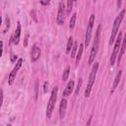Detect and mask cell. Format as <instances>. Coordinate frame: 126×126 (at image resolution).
Returning a JSON list of instances; mask_svg holds the SVG:
<instances>
[{
  "label": "cell",
  "mask_w": 126,
  "mask_h": 126,
  "mask_svg": "<svg viewBox=\"0 0 126 126\" xmlns=\"http://www.w3.org/2000/svg\"><path fill=\"white\" fill-rule=\"evenodd\" d=\"M125 13H126V10L123 9V10L118 14V16L115 18V20H114V22H113L112 31H111V34H110V38H109V45H111V44L114 42V40H115V38H116V36H117V34H118V30H119L120 24H121V22H122V20H123V18H124V16H125Z\"/></svg>",
  "instance_id": "obj_1"
},
{
  "label": "cell",
  "mask_w": 126,
  "mask_h": 126,
  "mask_svg": "<svg viewBox=\"0 0 126 126\" xmlns=\"http://www.w3.org/2000/svg\"><path fill=\"white\" fill-rule=\"evenodd\" d=\"M99 34H100V25L97 27V30L95 32V35H94V39L93 42V47L91 49L90 52V57H89V64H93V62L94 61V57L96 56L97 50H98V43H99Z\"/></svg>",
  "instance_id": "obj_2"
},
{
  "label": "cell",
  "mask_w": 126,
  "mask_h": 126,
  "mask_svg": "<svg viewBox=\"0 0 126 126\" xmlns=\"http://www.w3.org/2000/svg\"><path fill=\"white\" fill-rule=\"evenodd\" d=\"M97 69H98V63H97V62H94V64L93 65L92 71H91V73H90V77H89V83H88L87 89H86V91H85V96H86V97H89V96H90V94H91V92H92L93 85H94V80H95V77H96Z\"/></svg>",
  "instance_id": "obj_3"
},
{
  "label": "cell",
  "mask_w": 126,
  "mask_h": 126,
  "mask_svg": "<svg viewBox=\"0 0 126 126\" xmlns=\"http://www.w3.org/2000/svg\"><path fill=\"white\" fill-rule=\"evenodd\" d=\"M57 93H58V88L57 87L53 88V90L51 92V94H50V97H49V100L47 102V106H46V117L48 119L51 117L53 109L55 107V102H56V98H57Z\"/></svg>",
  "instance_id": "obj_4"
},
{
  "label": "cell",
  "mask_w": 126,
  "mask_h": 126,
  "mask_svg": "<svg viewBox=\"0 0 126 126\" xmlns=\"http://www.w3.org/2000/svg\"><path fill=\"white\" fill-rule=\"evenodd\" d=\"M121 41H122V33L119 32L115 38V43H114V47H113V51L112 54L110 56V66L114 65L115 61L117 60L119 51H120V47H121Z\"/></svg>",
  "instance_id": "obj_5"
},
{
  "label": "cell",
  "mask_w": 126,
  "mask_h": 126,
  "mask_svg": "<svg viewBox=\"0 0 126 126\" xmlns=\"http://www.w3.org/2000/svg\"><path fill=\"white\" fill-rule=\"evenodd\" d=\"M94 14H92L90 16V19H89V24H88V27H87V31H86V35H85V46H88L89 43H90V40L92 38V32H93V27H94Z\"/></svg>",
  "instance_id": "obj_6"
},
{
  "label": "cell",
  "mask_w": 126,
  "mask_h": 126,
  "mask_svg": "<svg viewBox=\"0 0 126 126\" xmlns=\"http://www.w3.org/2000/svg\"><path fill=\"white\" fill-rule=\"evenodd\" d=\"M23 62H24L23 58H19L18 61L16 62V65H15L14 69L11 71V73H10V75H9V78H8V84H9L10 86L13 85V83H14V81H15V79H16L17 73H18L19 69H20V68L22 67V65H23Z\"/></svg>",
  "instance_id": "obj_7"
},
{
  "label": "cell",
  "mask_w": 126,
  "mask_h": 126,
  "mask_svg": "<svg viewBox=\"0 0 126 126\" xmlns=\"http://www.w3.org/2000/svg\"><path fill=\"white\" fill-rule=\"evenodd\" d=\"M65 5L64 3L61 1L59 3L58 6V12H57V17H56V22L59 26H62L64 24V20H65Z\"/></svg>",
  "instance_id": "obj_8"
},
{
  "label": "cell",
  "mask_w": 126,
  "mask_h": 126,
  "mask_svg": "<svg viewBox=\"0 0 126 126\" xmlns=\"http://www.w3.org/2000/svg\"><path fill=\"white\" fill-rule=\"evenodd\" d=\"M21 24L18 23L17 25V28L14 32V33L11 35V38H10V42H13L15 45H17L20 41V37H21Z\"/></svg>",
  "instance_id": "obj_9"
},
{
  "label": "cell",
  "mask_w": 126,
  "mask_h": 126,
  "mask_svg": "<svg viewBox=\"0 0 126 126\" xmlns=\"http://www.w3.org/2000/svg\"><path fill=\"white\" fill-rule=\"evenodd\" d=\"M40 56V48L34 43L32 47V51H31V59L32 62H35Z\"/></svg>",
  "instance_id": "obj_10"
},
{
  "label": "cell",
  "mask_w": 126,
  "mask_h": 126,
  "mask_svg": "<svg viewBox=\"0 0 126 126\" xmlns=\"http://www.w3.org/2000/svg\"><path fill=\"white\" fill-rule=\"evenodd\" d=\"M66 108H67V99L65 97H63L60 101V105H59V116L61 119L64 118L65 113H66Z\"/></svg>",
  "instance_id": "obj_11"
},
{
  "label": "cell",
  "mask_w": 126,
  "mask_h": 126,
  "mask_svg": "<svg viewBox=\"0 0 126 126\" xmlns=\"http://www.w3.org/2000/svg\"><path fill=\"white\" fill-rule=\"evenodd\" d=\"M125 50H126V32H125V34H124V37L122 38V41H121V47H120V51H119V54H118V57H117V60H116L118 64L120 63L121 58H122V56H123V54H124Z\"/></svg>",
  "instance_id": "obj_12"
},
{
  "label": "cell",
  "mask_w": 126,
  "mask_h": 126,
  "mask_svg": "<svg viewBox=\"0 0 126 126\" xmlns=\"http://www.w3.org/2000/svg\"><path fill=\"white\" fill-rule=\"evenodd\" d=\"M74 85H75L74 81L71 80V81L68 82V84H67V86H66V88H65V90H64V92L62 94V95L64 97H66V96H68V95H70L72 94V92L74 90Z\"/></svg>",
  "instance_id": "obj_13"
},
{
  "label": "cell",
  "mask_w": 126,
  "mask_h": 126,
  "mask_svg": "<svg viewBox=\"0 0 126 126\" xmlns=\"http://www.w3.org/2000/svg\"><path fill=\"white\" fill-rule=\"evenodd\" d=\"M121 75H122V71L120 70V71H118V73H117V75H116V77H115V79H114V81H113V85H112L111 93H113V92L116 90V88L118 87V84H119L120 79H121Z\"/></svg>",
  "instance_id": "obj_14"
},
{
  "label": "cell",
  "mask_w": 126,
  "mask_h": 126,
  "mask_svg": "<svg viewBox=\"0 0 126 126\" xmlns=\"http://www.w3.org/2000/svg\"><path fill=\"white\" fill-rule=\"evenodd\" d=\"M84 46H85L84 43H81L80 46H79L78 52H77V54H76V66H78V64H79V62H80V60H81V57H82V54H83Z\"/></svg>",
  "instance_id": "obj_15"
},
{
  "label": "cell",
  "mask_w": 126,
  "mask_h": 126,
  "mask_svg": "<svg viewBox=\"0 0 126 126\" xmlns=\"http://www.w3.org/2000/svg\"><path fill=\"white\" fill-rule=\"evenodd\" d=\"M73 45H74L73 37H72V36H70V37L68 38V42H67V46H66V53H67V54L71 52V49H72Z\"/></svg>",
  "instance_id": "obj_16"
},
{
  "label": "cell",
  "mask_w": 126,
  "mask_h": 126,
  "mask_svg": "<svg viewBox=\"0 0 126 126\" xmlns=\"http://www.w3.org/2000/svg\"><path fill=\"white\" fill-rule=\"evenodd\" d=\"M75 1L74 0H67V7H66V13L67 15H70L71 11H72V8H73V3Z\"/></svg>",
  "instance_id": "obj_17"
},
{
  "label": "cell",
  "mask_w": 126,
  "mask_h": 126,
  "mask_svg": "<svg viewBox=\"0 0 126 126\" xmlns=\"http://www.w3.org/2000/svg\"><path fill=\"white\" fill-rule=\"evenodd\" d=\"M76 19H77V14H76V13H74V14L72 15L71 19H70V24H69V27H70V29H71V30H72V29H74V27H75Z\"/></svg>",
  "instance_id": "obj_18"
},
{
  "label": "cell",
  "mask_w": 126,
  "mask_h": 126,
  "mask_svg": "<svg viewBox=\"0 0 126 126\" xmlns=\"http://www.w3.org/2000/svg\"><path fill=\"white\" fill-rule=\"evenodd\" d=\"M69 74H70V67L67 66L63 72V75H62V81H67L68 77H69Z\"/></svg>",
  "instance_id": "obj_19"
},
{
  "label": "cell",
  "mask_w": 126,
  "mask_h": 126,
  "mask_svg": "<svg viewBox=\"0 0 126 126\" xmlns=\"http://www.w3.org/2000/svg\"><path fill=\"white\" fill-rule=\"evenodd\" d=\"M78 44H77V42H74V45H73V47H72V49H71V57H75L76 56V52H77V50H78Z\"/></svg>",
  "instance_id": "obj_20"
},
{
  "label": "cell",
  "mask_w": 126,
  "mask_h": 126,
  "mask_svg": "<svg viewBox=\"0 0 126 126\" xmlns=\"http://www.w3.org/2000/svg\"><path fill=\"white\" fill-rule=\"evenodd\" d=\"M9 27H10V19L7 17V18H5V28L3 30V33H5L9 30Z\"/></svg>",
  "instance_id": "obj_21"
},
{
  "label": "cell",
  "mask_w": 126,
  "mask_h": 126,
  "mask_svg": "<svg viewBox=\"0 0 126 126\" xmlns=\"http://www.w3.org/2000/svg\"><path fill=\"white\" fill-rule=\"evenodd\" d=\"M82 83H83V80L80 78V79L78 80V86H77V89H76V91H75V95H78V94H79L80 89H81V87H82Z\"/></svg>",
  "instance_id": "obj_22"
},
{
  "label": "cell",
  "mask_w": 126,
  "mask_h": 126,
  "mask_svg": "<svg viewBox=\"0 0 126 126\" xmlns=\"http://www.w3.org/2000/svg\"><path fill=\"white\" fill-rule=\"evenodd\" d=\"M18 59V56L17 55H15L14 53H11V58H10V60H11V62L12 63H14V62H16V60Z\"/></svg>",
  "instance_id": "obj_23"
},
{
  "label": "cell",
  "mask_w": 126,
  "mask_h": 126,
  "mask_svg": "<svg viewBox=\"0 0 126 126\" xmlns=\"http://www.w3.org/2000/svg\"><path fill=\"white\" fill-rule=\"evenodd\" d=\"M47 90H48V82L45 81L43 84V93H47Z\"/></svg>",
  "instance_id": "obj_24"
},
{
  "label": "cell",
  "mask_w": 126,
  "mask_h": 126,
  "mask_svg": "<svg viewBox=\"0 0 126 126\" xmlns=\"http://www.w3.org/2000/svg\"><path fill=\"white\" fill-rule=\"evenodd\" d=\"M39 2H40V4H41V5L46 6V5H48V4H49L50 0H39Z\"/></svg>",
  "instance_id": "obj_25"
},
{
  "label": "cell",
  "mask_w": 126,
  "mask_h": 126,
  "mask_svg": "<svg viewBox=\"0 0 126 126\" xmlns=\"http://www.w3.org/2000/svg\"><path fill=\"white\" fill-rule=\"evenodd\" d=\"M37 84H38V82L36 81V82H35V98H37V95H38V92H37Z\"/></svg>",
  "instance_id": "obj_26"
},
{
  "label": "cell",
  "mask_w": 126,
  "mask_h": 126,
  "mask_svg": "<svg viewBox=\"0 0 126 126\" xmlns=\"http://www.w3.org/2000/svg\"><path fill=\"white\" fill-rule=\"evenodd\" d=\"M122 4V0H117V8H120Z\"/></svg>",
  "instance_id": "obj_27"
},
{
  "label": "cell",
  "mask_w": 126,
  "mask_h": 126,
  "mask_svg": "<svg viewBox=\"0 0 126 126\" xmlns=\"http://www.w3.org/2000/svg\"><path fill=\"white\" fill-rule=\"evenodd\" d=\"M91 121H92V116L89 118V121H88V123H87V125H90L91 124Z\"/></svg>",
  "instance_id": "obj_28"
},
{
  "label": "cell",
  "mask_w": 126,
  "mask_h": 126,
  "mask_svg": "<svg viewBox=\"0 0 126 126\" xmlns=\"http://www.w3.org/2000/svg\"><path fill=\"white\" fill-rule=\"evenodd\" d=\"M94 2H95V1H96V0H94Z\"/></svg>",
  "instance_id": "obj_29"
},
{
  "label": "cell",
  "mask_w": 126,
  "mask_h": 126,
  "mask_svg": "<svg viewBox=\"0 0 126 126\" xmlns=\"http://www.w3.org/2000/svg\"><path fill=\"white\" fill-rule=\"evenodd\" d=\"M74 1H77V0H74Z\"/></svg>",
  "instance_id": "obj_30"
}]
</instances>
